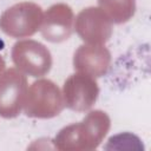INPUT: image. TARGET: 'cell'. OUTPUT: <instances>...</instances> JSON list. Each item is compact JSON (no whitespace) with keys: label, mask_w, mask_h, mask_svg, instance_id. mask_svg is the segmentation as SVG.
<instances>
[{"label":"cell","mask_w":151,"mask_h":151,"mask_svg":"<svg viewBox=\"0 0 151 151\" xmlns=\"http://www.w3.org/2000/svg\"><path fill=\"white\" fill-rule=\"evenodd\" d=\"M2 47H4V42H2V41H1V40H0V50H1V48H2Z\"/></svg>","instance_id":"6da1fadb"}]
</instances>
